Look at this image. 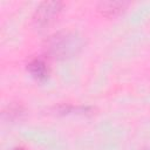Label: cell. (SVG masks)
<instances>
[{"label":"cell","mask_w":150,"mask_h":150,"mask_svg":"<svg viewBox=\"0 0 150 150\" xmlns=\"http://www.w3.org/2000/svg\"><path fill=\"white\" fill-rule=\"evenodd\" d=\"M82 47V39L70 32H60L47 41V50L56 59H67L77 54Z\"/></svg>","instance_id":"obj_1"},{"label":"cell","mask_w":150,"mask_h":150,"mask_svg":"<svg viewBox=\"0 0 150 150\" xmlns=\"http://www.w3.org/2000/svg\"><path fill=\"white\" fill-rule=\"evenodd\" d=\"M62 4L59 1H46L42 2L34 13V22L38 27L48 26L60 13Z\"/></svg>","instance_id":"obj_2"},{"label":"cell","mask_w":150,"mask_h":150,"mask_svg":"<svg viewBox=\"0 0 150 150\" xmlns=\"http://www.w3.org/2000/svg\"><path fill=\"white\" fill-rule=\"evenodd\" d=\"M28 70L29 73L38 80H45L48 76V67L46 62L41 59H34L33 61L29 62L28 64Z\"/></svg>","instance_id":"obj_3"},{"label":"cell","mask_w":150,"mask_h":150,"mask_svg":"<svg viewBox=\"0 0 150 150\" xmlns=\"http://www.w3.org/2000/svg\"><path fill=\"white\" fill-rule=\"evenodd\" d=\"M100 11L107 15V16H114L116 14H118L123 8H124V4L120 2V1H105L100 4Z\"/></svg>","instance_id":"obj_4"},{"label":"cell","mask_w":150,"mask_h":150,"mask_svg":"<svg viewBox=\"0 0 150 150\" xmlns=\"http://www.w3.org/2000/svg\"><path fill=\"white\" fill-rule=\"evenodd\" d=\"M13 150H25L23 148H15V149H13Z\"/></svg>","instance_id":"obj_5"}]
</instances>
